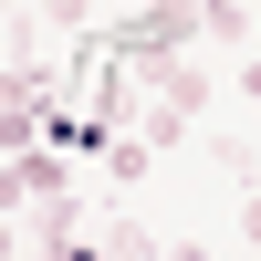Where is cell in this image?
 <instances>
[{"label": "cell", "instance_id": "cell-1", "mask_svg": "<svg viewBox=\"0 0 261 261\" xmlns=\"http://www.w3.org/2000/svg\"><path fill=\"white\" fill-rule=\"evenodd\" d=\"M115 63H125V84H146V105H178L188 125L209 115V63H199V53H167V42H115Z\"/></svg>", "mask_w": 261, "mask_h": 261}, {"label": "cell", "instance_id": "cell-2", "mask_svg": "<svg viewBox=\"0 0 261 261\" xmlns=\"http://www.w3.org/2000/svg\"><path fill=\"white\" fill-rule=\"evenodd\" d=\"M105 42H167V53H188V42H199V0H146V11L115 21Z\"/></svg>", "mask_w": 261, "mask_h": 261}, {"label": "cell", "instance_id": "cell-3", "mask_svg": "<svg viewBox=\"0 0 261 261\" xmlns=\"http://www.w3.org/2000/svg\"><path fill=\"white\" fill-rule=\"evenodd\" d=\"M199 42H220V53H251V42H261V21L241 11V0H199Z\"/></svg>", "mask_w": 261, "mask_h": 261}, {"label": "cell", "instance_id": "cell-4", "mask_svg": "<svg viewBox=\"0 0 261 261\" xmlns=\"http://www.w3.org/2000/svg\"><path fill=\"white\" fill-rule=\"evenodd\" d=\"M94 167H105V178H115V188H136L146 167H157V146H146V136H115V146H105Z\"/></svg>", "mask_w": 261, "mask_h": 261}, {"label": "cell", "instance_id": "cell-5", "mask_svg": "<svg viewBox=\"0 0 261 261\" xmlns=\"http://www.w3.org/2000/svg\"><path fill=\"white\" fill-rule=\"evenodd\" d=\"M32 21H42V32H63V42H84V32H94V0H42Z\"/></svg>", "mask_w": 261, "mask_h": 261}, {"label": "cell", "instance_id": "cell-6", "mask_svg": "<svg viewBox=\"0 0 261 261\" xmlns=\"http://www.w3.org/2000/svg\"><path fill=\"white\" fill-rule=\"evenodd\" d=\"M157 251H167V241H146L136 220H105V261H157Z\"/></svg>", "mask_w": 261, "mask_h": 261}, {"label": "cell", "instance_id": "cell-7", "mask_svg": "<svg viewBox=\"0 0 261 261\" xmlns=\"http://www.w3.org/2000/svg\"><path fill=\"white\" fill-rule=\"evenodd\" d=\"M157 261H209V241H188V230H178V241H167Z\"/></svg>", "mask_w": 261, "mask_h": 261}, {"label": "cell", "instance_id": "cell-8", "mask_svg": "<svg viewBox=\"0 0 261 261\" xmlns=\"http://www.w3.org/2000/svg\"><path fill=\"white\" fill-rule=\"evenodd\" d=\"M0 261H21V220H11V209H0Z\"/></svg>", "mask_w": 261, "mask_h": 261}, {"label": "cell", "instance_id": "cell-9", "mask_svg": "<svg viewBox=\"0 0 261 261\" xmlns=\"http://www.w3.org/2000/svg\"><path fill=\"white\" fill-rule=\"evenodd\" d=\"M241 230H251V251H261V188H251V199H241Z\"/></svg>", "mask_w": 261, "mask_h": 261}, {"label": "cell", "instance_id": "cell-10", "mask_svg": "<svg viewBox=\"0 0 261 261\" xmlns=\"http://www.w3.org/2000/svg\"><path fill=\"white\" fill-rule=\"evenodd\" d=\"M241 94H251V105H261V53H251V63H241Z\"/></svg>", "mask_w": 261, "mask_h": 261}, {"label": "cell", "instance_id": "cell-11", "mask_svg": "<svg viewBox=\"0 0 261 261\" xmlns=\"http://www.w3.org/2000/svg\"><path fill=\"white\" fill-rule=\"evenodd\" d=\"M0 21H21V0H0Z\"/></svg>", "mask_w": 261, "mask_h": 261}, {"label": "cell", "instance_id": "cell-12", "mask_svg": "<svg viewBox=\"0 0 261 261\" xmlns=\"http://www.w3.org/2000/svg\"><path fill=\"white\" fill-rule=\"evenodd\" d=\"M251 53H261V42H251Z\"/></svg>", "mask_w": 261, "mask_h": 261}]
</instances>
